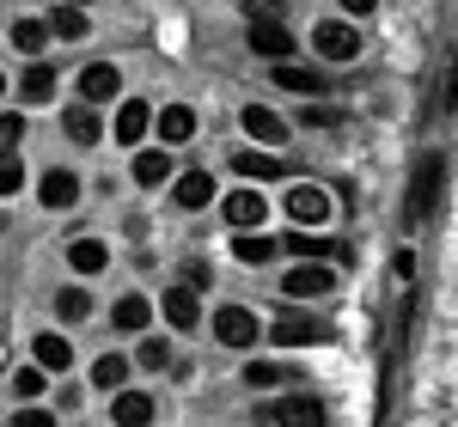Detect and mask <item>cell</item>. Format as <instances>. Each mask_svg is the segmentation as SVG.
<instances>
[{"label":"cell","mask_w":458,"mask_h":427,"mask_svg":"<svg viewBox=\"0 0 458 427\" xmlns=\"http://www.w3.org/2000/svg\"><path fill=\"white\" fill-rule=\"evenodd\" d=\"M440 178H446V159H440V153H422L416 172H410V189H403V220H410V226L434 214V202H440Z\"/></svg>","instance_id":"1"},{"label":"cell","mask_w":458,"mask_h":427,"mask_svg":"<svg viewBox=\"0 0 458 427\" xmlns=\"http://www.w3.org/2000/svg\"><path fill=\"white\" fill-rule=\"evenodd\" d=\"M282 208H287L293 226H324V220H330V196H324L318 183H293L282 196Z\"/></svg>","instance_id":"2"},{"label":"cell","mask_w":458,"mask_h":427,"mask_svg":"<svg viewBox=\"0 0 458 427\" xmlns=\"http://www.w3.org/2000/svg\"><path fill=\"white\" fill-rule=\"evenodd\" d=\"M312 49L324 55V62H354L360 55V37H354V25H336V19H324L312 31Z\"/></svg>","instance_id":"3"},{"label":"cell","mask_w":458,"mask_h":427,"mask_svg":"<svg viewBox=\"0 0 458 427\" xmlns=\"http://www.w3.org/2000/svg\"><path fill=\"white\" fill-rule=\"evenodd\" d=\"M257 422H324V403L293 391V397H276V403H257Z\"/></svg>","instance_id":"4"},{"label":"cell","mask_w":458,"mask_h":427,"mask_svg":"<svg viewBox=\"0 0 458 427\" xmlns=\"http://www.w3.org/2000/svg\"><path fill=\"white\" fill-rule=\"evenodd\" d=\"M324 336H330V323L306 318V312H287V318L269 330V342H276V348H306V342H324Z\"/></svg>","instance_id":"5"},{"label":"cell","mask_w":458,"mask_h":427,"mask_svg":"<svg viewBox=\"0 0 458 427\" xmlns=\"http://www.w3.org/2000/svg\"><path fill=\"white\" fill-rule=\"evenodd\" d=\"M214 336H220L226 348H250V342H257V318H250L245 306H220V312H214Z\"/></svg>","instance_id":"6"},{"label":"cell","mask_w":458,"mask_h":427,"mask_svg":"<svg viewBox=\"0 0 458 427\" xmlns=\"http://www.w3.org/2000/svg\"><path fill=\"white\" fill-rule=\"evenodd\" d=\"M330 281H336V275H330L324 263H293L287 281H282V293L287 299H318V293H330Z\"/></svg>","instance_id":"7"},{"label":"cell","mask_w":458,"mask_h":427,"mask_svg":"<svg viewBox=\"0 0 458 427\" xmlns=\"http://www.w3.org/2000/svg\"><path fill=\"white\" fill-rule=\"evenodd\" d=\"M282 250H293L300 263H324V256H336V263H349V256H354L349 245H330V239H312L306 226H300V232H287V239H282Z\"/></svg>","instance_id":"8"},{"label":"cell","mask_w":458,"mask_h":427,"mask_svg":"<svg viewBox=\"0 0 458 427\" xmlns=\"http://www.w3.org/2000/svg\"><path fill=\"white\" fill-rule=\"evenodd\" d=\"M250 49L269 55V62H287V55H293V37H287V25H276V19H250Z\"/></svg>","instance_id":"9"},{"label":"cell","mask_w":458,"mask_h":427,"mask_svg":"<svg viewBox=\"0 0 458 427\" xmlns=\"http://www.w3.org/2000/svg\"><path fill=\"white\" fill-rule=\"evenodd\" d=\"M116 92H123V73L110 68V62H92V68L80 73V98L86 105H110Z\"/></svg>","instance_id":"10"},{"label":"cell","mask_w":458,"mask_h":427,"mask_svg":"<svg viewBox=\"0 0 458 427\" xmlns=\"http://www.w3.org/2000/svg\"><path fill=\"white\" fill-rule=\"evenodd\" d=\"M220 214H226L233 226H263V220H269V202H263V189H233V196L220 202Z\"/></svg>","instance_id":"11"},{"label":"cell","mask_w":458,"mask_h":427,"mask_svg":"<svg viewBox=\"0 0 458 427\" xmlns=\"http://www.w3.org/2000/svg\"><path fill=\"white\" fill-rule=\"evenodd\" d=\"M276 86L282 92H300V98H324L330 92V80L318 68H293V62H276Z\"/></svg>","instance_id":"12"},{"label":"cell","mask_w":458,"mask_h":427,"mask_svg":"<svg viewBox=\"0 0 458 427\" xmlns=\"http://www.w3.org/2000/svg\"><path fill=\"white\" fill-rule=\"evenodd\" d=\"M37 196H43V208H73V202H80V178H73V172H62V165H55V172H43V183H37Z\"/></svg>","instance_id":"13"},{"label":"cell","mask_w":458,"mask_h":427,"mask_svg":"<svg viewBox=\"0 0 458 427\" xmlns=\"http://www.w3.org/2000/svg\"><path fill=\"white\" fill-rule=\"evenodd\" d=\"M31 355H37L43 373H68V366H73V342H68V336H55V330H43V336L31 342Z\"/></svg>","instance_id":"14"},{"label":"cell","mask_w":458,"mask_h":427,"mask_svg":"<svg viewBox=\"0 0 458 427\" xmlns=\"http://www.w3.org/2000/svg\"><path fill=\"white\" fill-rule=\"evenodd\" d=\"M239 122H245V135H250V141H269V147L287 141V122H282V116H276L269 105H245V116H239Z\"/></svg>","instance_id":"15"},{"label":"cell","mask_w":458,"mask_h":427,"mask_svg":"<svg viewBox=\"0 0 458 427\" xmlns=\"http://www.w3.org/2000/svg\"><path fill=\"white\" fill-rule=\"evenodd\" d=\"M165 318H172V330H196V323H202V299H196L190 281L165 293Z\"/></svg>","instance_id":"16"},{"label":"cell","mask_w":458,"mask_h":427,"mask_svg":"<svg viewBox=\"0 0 458 427\" xmlns=\"http://www.w3.org/2000/svg\"><path fill=\"white\" fill-rule=\"evenodd\" d=\"M276 250H282V245H276L263 226H239V239H233V256H239V263H250V269H257V263H269Z\"/></svg>","instance_id":"17"},{"label":"cell","mask_w":458,"mask_h":427,"mask_svg":"<svg viewBox=\"0 0 458 427\" xmlns=\"http://www.w3.org/2000/svg\"><path fill=\"white\" fill-rule=\"evenodd\" d=\"M172 202H177V208H190V214L208 208V202H214V178H208V172H183L177 189H172Z\"/></svg>","instance_id":"18"},{"label":"cell","mask_w":458,"mask_h":427,"mask_svg":"<svg viewBox=\"0 0 458 427\" xmlns=\"http://www.w3.org/2000/svg\"><path fill=\"white\" fill-rule=\"evenodd\" d=\"M233 165H239V178H250V183H276V178H287V165L276 159V153H233Z\"/></svg>","instance_id":"19"},{"label":"cell","mask_w":458,"mask_h":427,"mask_svg":"<svg viewBox=\"0 0 458 427\" xmlns=\"http://www.w3.org/2000/svg\"><path fill=\"white\" fill-rule=\"evenodd\" d=\"M19 98H25V105H49V98H55V68H49V62H31L25 80H19Z\"/></svg>","instance_id":"20"},{"label":"cell","mask_w":458,"mask_h":427,"mask_svg":"<svg viewBox=\"0 0 458 427\" xmlns=\"http://www.w3.org/2000/svg\"><path fill=\"white\" fill-rule=\"evenodd\" d=\"M110 415H116L123 427H147V422H153V397H147V391H116Z\"/></svg>","instance_id":"21"},{"label":"cell","mask_w":458,"mask_h":427,"mask_svg":"<svg viewBox=\"0 0 458 427\" xmlns=\"http://www.w3.org/2000/svg\"><path fill=\"white\" fill-rule=\"evenodd\" d=\"M147 122H153V110H147L141 98H129V105L116 110V141H123V147H135V141L147 135Z\"/></svg>","instance_id":"22"},{"label":"cell","mask_w":458,"mask_h":427,"mask_svg":"<svg viewBox=\"0 0 458 427\" xmlns=\"http://www.w3.org/2000/svg\"><path fill=\"white\" fill-rule=\"evenodd\" d=\"M196 135V110H183V105H165L159 110V141H190Z\"/></svg>","instance_id":"23"},{"label":"cell","mask_w":458,"mask_h":427,"mask_svg":"<svg viewBox=\"0 0 458 427\" xmlns=\"http://www.w3.org/2000/svg\"><path fill=\"white\" fill-rule=\"evenodd\" d=\"M147 318H153V306H147L141 293L116 299V312H110V323H116V330H129V336H141V330H147Z\"/></svg>","instance_id":"24"},{"label":"cell","mask_w":458,"mask_h":427,"mask_svg":"<svg viewBox=\"0 0 458 427\" xmlns=\"http://www.w3.org/2000/svg\"><path fill=\"white\" fill-rule=\"evenodd\" d=\"M62 129H68V141L92 147V141H98V110H92V105H68V116H62Z\"/></svg>","instance_id":"25"},{"label":"cell","mask_w":458,"mask_h":427,"mask_svg":"<svg viewBox=\"0 0 458 427\" xmlns=\"http://www.w3.org/2000/svg\"><path fill=\"white\" fill-rule=\"evenodd\" d=\"M68 263L80 269V275H98V269L110 263V250L98 245V239H73V245H68Z\"/></svg>","instance_id":"26"},{"label":"cell","mask_w":458,"mask_h":427,"mask_svg":"<svg viewBox=\"0 0 458 427\" xmlns=\"http://www.w3.org/2000/svg\"><path fill=\"white\" fill-rule=\"evenodd\" d=\"M55 318L62 323L92 318V293H86V287H62V293H55Z\"/></svg>","instance_id":"27"},{"label":"cell","mask_w":458,"mask_h":427,"mask_svg":"<svg viewBox=\"0 0 458 427\" xmlns=\"http://www.w3.org/2000/svg\"><path fill=\"white\" fill-rule=\"evenodd\" d=\"M287 379H293V373L276 366V360H250V366H245V385H250V391H276V385H287Z\"/></svg>","instance_id":"28"},{"label":"cell","mask_w":458,"mask_h":427,"mask_svg":"<svg viewBox=\"0 0 458 427\" xmlns=\"http://www.w3.org/2000/svg\"><path fill=\"white\" fill-rule=\"evenodd\" d=\"M172 178V153H135V183H165Z\"/></svg>","instance_id":"29"},{"label":"cell","mask_w":458,"mask_h":427,"mask_svg":"<svg viewBox=\"0 0 458 427\" xmlns=\"http://www.w3.org/2000/svg\"><path fill=\"white\" fill-rule=\"evenodd\" d=\"M123 379H129V355H105L92 366V385H98V391H116Z\"/></svg>","instance_id":"30"},{"label":"cell","mask_w":458,"mask_h":427,"mask_svg":"<svg viewBox=\"0 0 458 427\" xmlns=\"http://www.w3.org/2000/svg\"><path fill=\"white\" fill-rule=\"evenodd\" d=\"M49 37H86V13L80 6H55L49 13Z\"/></svg>","instance_id":"31"},{"label":"cell","mask_w":458,"mask_h":427,"mask_svg":"<svg viewBox=\"0 0 458 427\" xmlns=\"http://www.w3.org/2000/svg\"><path fill=\"white\" fill-rule=\"evenodd\" d=\"M19 141H25V116L19 110H0V153H19Z\"/></svg>","instance_id":"32"},{"label":"cell","mask_w":458,"mask_h":427,"mask_svg":"<svg viewBox=\"0 0 458 427\" xmlns=\"http://www.w3.org/2000/svg\"><path fill=\"white\" fill-rule=\"evenodd\" d=\"M25 189V165H19V153H0V196H19Z\"/></svg>","instance_id":"33"},{"label":"cell","mask_w":458,"mask_h":427,"mask_svg":"<svg viewBox=\"0 0 458 427\" xmlns=\"http://www.w3.org/2000/svg\"><path fill=\"white\" fill-rule=\"evenodd\" d=\"M43 37H49V25H37V19H19V25H13V43H19L25 55H37V49H43Z\"/></svg>","instance_id":"34"},{"label":"cell","mask_w":458,"mask_h":427,"mask_svg":"<svg viewBox=\"0 0 458 427\" xmlns=\"http://www.w3.org/2000/svg\"><path fill=\"white\" fill-rule=\"evenodd\" d=\"M141 366H153V373H159V366H172V348H165V342H141Z\"/></svg>","instance_id":"35"},{"label":"cell","mask_w":458,"mask_h":427,"mask_svg":"<svg viewBox=\"0 0 458 427\" xmlns=\"http://www.w3.org/2000/svg\"><path fill=\"white\" fill-rule=\"evenodd\" d=\"M13 391H19V397H43V366L19 373V379H13Z\"/></svg>","instance_id":"36"},{"label":"cell","mask_w":458,"mask_h":427,"mask_svg":"<svg viewBox=\"0 0 458 427\" xmlns=\"http://www.w3.org/2000/svg\"><path fill=\"white\" fill-rule=\"evenodd\" d=\"M183 281H190V287H196V293H202V287H214V269H208V263H202V256H196V263L183 269Z\"/></svg>","instance_id":"37"},{"label":"cell","mask_w":458,"mask_h":427,"mask_svg":"<svg viewBox=\"0 0 458 427\" xmlns=\"http://www.w3.org/2000/svg\"><path fill=\"white\" fill-rule=\"evenodd\" d=\"M391 275H397V281H410V275H416V256H410V250H397V256H391Z\"/></svg>","instance_id":"38"},{"label":"cell","mask_w":458,"mask_h":427,"mask_svg":"<svg viewBox=\"0 0 458 427\" xmlns=\"http://www.w3.org/2000/svg\"><path fill=\"white\" fill-rule=\"evenodd\" d=\"M13 427H49V409H19Z\"/></svg>","instance_id":"39"},{"label":"cell","mask_w":458,"mask_h":427,"mask_svg":"<svg viewBox=\"0 0 458 427\" xmlns=\"http://www.w3.org/2000/svg\"><path fill=\"white\" fill-rule=\"evenodd\" d=\"M343 6H349L354 19H360V13H373V6H379V0H343Z\"/></svg>","instance_id":"40"},{"label":"cell","mask_w":458,"mask_h":427,"mask_svg":"<svg viewBox=\"0 0 458 427\" xmlns=\"http://www.w3.org/2000/svg\"><path fill=\"white\" fill-rule=\"evenodd\" d=\"M0 92H6V73H0Z\"/></svg>","instance_id":"41"}]
</instances>
